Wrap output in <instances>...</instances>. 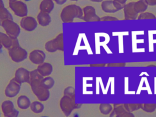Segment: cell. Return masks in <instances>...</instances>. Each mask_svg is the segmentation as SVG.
<instances>
[{"label": "cell", "instance_id": "35", "mask_svg": "<svg viewBox=\"0 0 156 117\" xmlns=\"http://www.w3.org/2000/svg\"><path fill=\"white\" fill-rule=\"evenodd\" d=\"M115 1H116L117 2L121 4H122V5H125L126 4V2H127V0H114Z\"/></svg>", "mask_w": 156, "mask_h": 117}, {"label": "cell", "instance_id": "14", "mask_svg": "<svg viewBox=\"0 0 156 117\" xmlns=\"http://www.w3.org/2000/svg\"><path fill=\"white\" fill-rule=\"evenodd\" d=\"M30 61L35 65H40L44 62L46 58L45 52L40 49H34L29 54Z\"/></svg>", "mask_w": 156, "mask_h": 117}, {"label": "cell", "instance_id": "12", "mask_svg": "<svg viewBox=\"0 0 156 117\" xmlns=\"http://www.w3.org/2000/svg\"><path fill=\"white\" fill-rule=\"evenodd\" d=\"M0 43L3 47L7 49H9L13 47L20 46L18 38H12L7 34L0 32Z\"/></svg>", "mask_w": 156, "mask_h": 117}, {"label": "cell", "instance_id": "24", "mask_svg": "<svg viewBox=\"0 0 156 117\" xmlns=\"http://www.w3.org/2000/svg\"><path fill=\"white\" fill-rule=\"evenodd\" d=\"M44 77L42 76L39 72L37 71V69H34L31 71H30V80L29 83H35V82H41L43 79Z\"/></svg>", "mask_w": 156, "mask_h": 117}, {"label": "cell", "instance_id": "28", "mask_svg": "<svg viewBox=\"0 0 156 117\" xmlns=\"http://www.w3.org/2000/svg\"><path fill=\"white\" fill-rule=\"evenodd\" d=\"M42 83L46 88L49 90L52 88L54 85L55 80L52 77H50V76L44 77L42 80Z\"/></svg>", "mask_w": 156, "mask_h": 117}, {"label": "cell", "instance_id": "4", "mask_svg": "<svg viewBox=\"0 0 156 117\" xmlns=\"http://www.w3.org/2000/svg\"><path fill=\"white\" fill-rule=\"evenodd\" d=\"M44 48L48 52H55L57 51H63V35L59 34L55 38L48 41L44 44Z\"/></svg>", "mask_w": 156, "mask_h": 117}, {"label": "cell", "instance_id": "2", "mask_svg": "<svg viewBox=\"0 0 156 117\" xmlns=\"http://www.w3.org/2000/svg\"><path fill=\"white\" fill-rule=\"evenodd\" d=\"M60 105L64 114L67 116H69L72 111L77 107L75 103V94H64L63 98L60 99Z\"/></svg>", "mask_w": 156, "mask_h": 117}, {"label": "cell", "instance_id": "42", "mask_svg": "<svg viewBox=\"0 0 156 117\" xmlns=\"http://www.w3.org/2000/svg\"><path fill=\"white\" fill-rule=\"evenodd\" d=\"M41 117H48V116H41Z\"/></svg>", "mask_w": 156, "mask_h": 117}, {"label": "cell", "instance_id": "26", "mask_svg": "<svg viewBox=\"0 0 156 117\" xmlns=\"http://www.w3.org/2000/svg\"><path fill=\"white\" fill-rule=\"evenodd\" d=\"M113 109V107L110 104H101L99 105V110L104 115L110 114Z\"/></svg>", "mask_w": 156, "mask_h": 117}, {"label": "cell", "instance_id": "15", "mask_svg": "<svg viewBox=\"0 0 156 117\" xmlns=\"http://www.w3.org/2000/svg\"><path fill=\"white\" fill-rule=\"evenodd\" d=\"M135 2L132 1L126 4L123 8L124 20H134L138 18L139 14L134 9Z\"/></svg>", "mask_w": 156, "mask_h": 117}, {"label": "cell", "instance_id": "22", "mask_svg": "<svg viewBox=\"0 0 156 117\" xmlns=\"http://www.w3.org/2000/svg\"><path fill=\"white\" fill-rule=\"evenodd\" d=\"M147 7L148 5L144 0H138L135 2L134 9L138 14L146 12Z\"/></svg>", "mask_w": 156, "mask_h": 117}, {"label": "cell", "instance_id": "27", "mask_svg": "<svg viewBox=\"0 0 156 117\" xmlns=\"http://www.w3.org/2000/svg\"><path fill=\"white\" fill-rule=\"evenodd\" d=\"M140 108L147 113H152L156 110V104H140Z\"/></svg>", "mask_w": 156, "mask_h": 117}, {"label": "cell", "instance_id": "25", "mask_svg": "<svg viewBox=\"0 0 156 117\" xmlns=\"http://www.w3.org/2000/svg\"><path fill=\"white\" fill-rule=\"evenodd\" d=\"M30 109L35 113H41L44 109L43 104L39 101H34L30 104Z\"/></svg>", "mask_w": 156, "mask_h": 117}, {"label": "cell", "instance_id": "34", "mask_svg": "<svg viewBox=\"0 0 156 117\" xmlns=\"http://www.w3.org/2000/svg\"><path fill=\"white\" fill-rule=\"evenodd\" d=\"M53 1H54L56 4L58 5H62L65 4L67 1V0H53Z\"/></svg>", "mask_w": 156, "mask_h": 117}, {"label": "cell", "instance_id": "8", "mask_svg": "<svg viewBox=\"0 0 156 117\" xmlns=\"http://www.w3.org/2000/svg\"><path fill=\"white\" fill-rule=\"evenodd\" d=\"M124 5L121 4L114 0H105L101 2L102 10L108 13H113L123 9Z\"/></svg>", "mask_w": 156, "mask_h": 117}, {"label": "cell", "instance_id": "31", "mask_svg": "<svg viewBox=\"0 0 156 117\" xmlns=\"http://www.w3.org/2000/svg\"><path fill=\"white\" fill-rule=\"evenodd\" d=\"M118 19L116 17L112 16H105L101 18V21H116Z\"/></svg>", "mask_w": 156, "mask_h": 117}, {"label": "cell", "instance_id": "6", "mask_svg": "<svg viewBox=\"0 0 156 117\" xmlns=\"http://www.w3.org/2000/svg\"><path fill=\"white\" fill-rule=\"evenodd\" d=\"M1 26L5 34L12 38H18L21 32V27L12 20H6L2 23Z\"/></svg>", "mask_w": 156, "mask_h": 117}, {"label": "cell", "instance_id": "10", "mask_svg": "<svg viewBox=\"0 0 156 117\" xmlns=\"http://www.w3.org/2000/svg\"><path fill=\"white\" fill-rule=\"evenodd\" d=\"M37 20L30 16H26L21 18L20 21V27L24 30L32 32L38 26Z\"/></svg>", "mask_w": 156, "mask_h": 117}, {"label": "cell", "instance_id": "37", "mask_svg": "<svg viewBox=\"0 0 156 117\" xmlns=\"http://www.w3.org/2000/svg\"><path fill=\"white\" fill-rule=\"evenodd\" d=\"M92 2H102L103 0H90Z\"/></svg>", "mask_w": 156, "mask_h": 117}, {"label": "cell", "instance_id": "9", "mask_svg": "<svg viewBox=\"0 0 156 117\" xmlns=\"http://www.w3.org/2000/svg\"><path fill=\"white\" fill-rule=\"evenodd\" d=\"M21 83L17 81L15 77L12 78L9 82L5 89V94L9 98L16 96L20 92Z\"/></svg>", "mask_w": 156, "mask_h": 117}, {"label": "cell", "instance_id": "19", "mask_svg": "<svg viewBox=\"0 0 156 117\" xmlns=\"http://www.w3.org/2000/svg\"><path fill=\"white\" fill-rule=\"evenodd\" d=\"M37 20L41 26L45 27L48 26L51 22V17L49 13L40 12L37 16Z\"/></svg>", "mask_w": 156, "mask_h": 117}, {"label": "cell", "instance_id": "33", "mask_svg": "<svg viewBox=\"0 0 156 117\" xmlns=\"http://www.w3.org/2000/svg\"><path fill=\"white\" fill-rule=\"evenodd\" d=\"M148 5L154 6L156 5V0H144Z\"/></svg>", "mask_w": 156, "mask_h": 117}, {"label": "cell", "instance_id": "32", "mask_svg": "<svg viewBox=\"0 0 156 117\" xmlns=\"http://www.w3.org/2000/svg\"><path fill=\"white\" fill-rule=\"evenodd\" d=\"M107 66H125V63H109L107 65Z\"/></svg>", "mask_w": 156, "mask_h": 117}, {"label": "cell", "instance_id": "7", "mask_svg": "<svg viewBox=\"0 0 156 117\" xmlns=\"http://www.w3.org/2000/svg\"><path fill=\"white\" fill-rule=\"evenodd\" d=\"M9 57L15 63H20L28 57L27 51L20 46L13 47L8 49Z\"/></svg>", "mask_w": 156, "mask_h": 117}, {"label": "cell", "instance_id": "13", "mask_svg": "<svg viewBox=\"0 0 156 117\" xmlns=\"http://www.w3.org/2000/svg\"><path fill=\"white\" fill-rule=\"evenodd\" d=\"M1 108L5 117H18L19 112L15 108L11 101L7 100L4 101L1 105Z\"/></svg>", "mask_w": 156, "mask_h": 117}, {"label": "cell", "instance_id": "17", "mask_svg": "<svg viewBox=\"0 0 156 117\" xmlns=\"http://www.w3.org/2000/svg\"><path fill=\"white\" fill-rule=\"evenodd\" d=\"M14 77L21 84L23 83H29L30 80V71L23 67H20L16 70Z\"/></svg>", "mask_w": 156, "mask_h": 117}, {"label": "cell", "instance_id": "29", "mask_svg": "<svg viewBox=\"0 0 156 117\" xmlns=\"http://www.w3.org/2000/svg\"><path fill=\"white\" fill-rule=\"evenodd\" d=\"M123 105L125 108L130 112H133L140 108V104H124Z\"/></svg>", "mask_w": 156, "mask_h": 117}, {"label": "cell", "instance_id": "39", "mask_svg": "<svg viewBox=\"0 0 156 117\" xmlns=\"http://www.w3.org/2000/svg\"><path fill=\"white\" fill-rule=\"evenodd\" d=\"M148 66H156L155 65H149Z\"/></svg>", "mask_w": 156, "mask_h": 117}, {"label": "cell", "instance_id": "36", "mask_svg": "<svg viewBox=\"0 0 156 117\" xmlns=\"http://www.w3.org/2000/svg\"><path fill=\"white\" fill-rule=\"evenodd\" d=\"M4 7H5V6H4V3L3 1L2 0H0V8Z\"/></svg>", "mask_w": 156, "mask_h": 117}, {"label": "cell", "instance_id": "3", "mask_svg": "<svg viewBox=\"0 0 156 117\" xmlns=\"http://www.w3.org/2000/svg\"><path fill=\"white\" fill-rule=\"evenodd\" d=\"M9 6L15 15L23 18L28 13V8L26 3L20 0H9Z\"/></svg>", "mask_w": 156, "mask_h": 117}, {"label": "cell", "instance_id": "16", "mask_svg": "<svg viewBox=\"0 0 156 117\" xmlns=\"http://www.w3.org/2000/svg\"><path fill=\"white\" fill-rule=\"evenodd\" d=\"M110 117H135L132 112H128L123 104H118L113 109L110 114Z\"/></svg>", "mask_w": 156, "mask_h": 117}, {"label": "cell", "instance_id": "30", "mask_svg": "<svg viewBox=\"0 0 156 117\" xmlns=\"http://www.w3.org/2000/svg\"><path fill=\"white\" fill-rule=\"evenodd\" d=\"M138 20H145V19H156V16L152 13L149 12H144L140 13L138 16Z\"/></svg>", "mask_w": 156, "mask_h": 117}, {"label": "cell", "instance_id": "38", "mask_svg": "<svg viewBox=\"0 0 156 117\" xmlns=\"http://www.w3.org/2000/svg\"><path fill=\"white\" fill-rule=\"evenodd\" d=\"M2 48H3V46L2 45V44L0 43V52L2 51Z\"/></svg>", "mask_w": 156, "mask_h": 117}, {"label": "cell", "instance_id": "1", "mask_svg": "<svg viewBox=\"0 0 156 117\" xmlns=\"http://www.w3.org/2000/svg\"><path fill=\"white\" fill-rule=\"evenodd\" d=\"M83 16V9L76 4L65 6L60 13V18L63 23H71L75 18L82 19Z\"/></svg>", "mask_w": 156, "mask_h": 117}, {"label": "cell", "instance_id": "21", "mask_svg": "<svg viewBox=\"0 0 156 117\" xmlns=\"http://www.w3.org/2000/svg\"><path fill=\"white\" fill-rule=\"evenodd\" d=\"M18 106L21 109H26L30 106V101L26 96H20L17 99Z\"/></svg>", "mask_w": 156, "mask_h": 117}, {"label": "cell", "instance_id": "23", "mask_svg": "<svg viewBox=\"0 0 156 117\" xmlns=\"http://www.w3.org/2000/svg\"><path fill=\"white\" fill-rule=\"evenodd\" d=\"M13 18L11 13L7 10L5 7L0 8V26L2 25V23L4 21L6 20H12Z\"/></svg>", "mask_w": 156, "mask_h": 117}, {"label": "cell", "instance_id": "11", "mask_svg": "<svg viewBox=\"0 0 156 117\" xmlns=\"http://www.w3.org/2000/svg\"><path fill=\"white\" fill-rule=\"evenodd\" d=\"M82 20L86 22L101 21V18L96 14V9L91 5H87L83 9Z\"/></svg>", "mask_w": 156, "mask_h": 117}, {"label": "cell", "instance_id": "20", "mask_svg": "<svg viewBox=\"0 0 156 117\" xmlns=\"http://www.w3.org/2000/svg\"><path fill=\"white\" fill-rule=\"evenodd\" d=\"M54 8L53 0H42L40 4L39 9L40 12L50 13Z\"/></svg>", "mask_w": 156, "mask_h": 117}, {"label": "cell", "instance_id": "5", "mask_svg": "<svg viewBox=\"0 0 156 117\" xmlns=\"http://www.w3.org/2000/svg\"><path fill=\"white\" fill-rule=\"evenodd\" d=\"M31 89L37 98L41 101H45L49 98V90L46 88L41 82L31 83L29 84Z\"/></svg>", "mask_w": 156, "mask_h": 117}, {"label": "cell", "instance_id": "18", "mask_svg": "<svg viewBox=\"0 0 156 117\" xmlns=\"http://www.w3.org/2000/svg\"><path fill=\"white\" fill-rule=\"evenodd\" d=\"M37 69L39 73L44 77L49 76L51 74L53 71V66L48 62H43L38 65Z\"/></svg>", "mask_w": 156, "mask_h": 117}, {"label": "cell", "instance_id": "41", "mask_svg": "<svg viewBox=\"0 0 156 117\" xmlns=\"http://www.w3.org/2000/svg\"><path fill=\"white\" fill-rule=\"evenodd\" d=\"M24 1H30V0H24Z\"/></svg>", "mask_w": 156, "mask_h": 117}, {"label": "cell", "instance_id": "40", "mask_svg": "<svg viewBox=\"0 0 156 117\" xmlns=\"http://www.w3.org/2000/svg\"><path fill=\"white\" fill-rule=\"evenodd\" d=\"M71 1H78V0H71Z\"/></svg>", "mask_w": 156, "mask_h": 117}]
</instances>
